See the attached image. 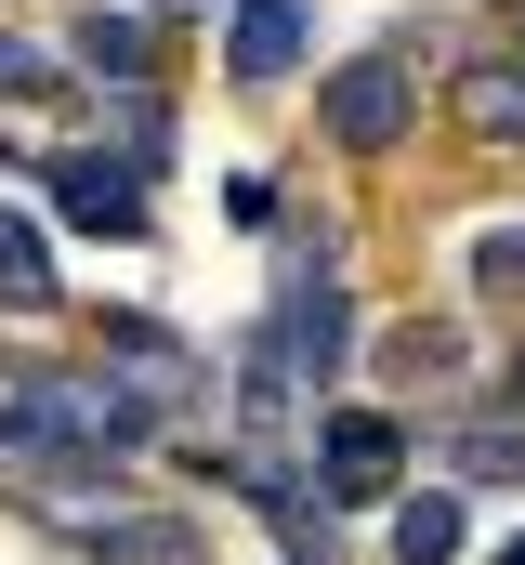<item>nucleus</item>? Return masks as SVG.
I'll return each instance as SVG.
<instances>
[{"mask_svg": "<svg viewBox=\"0 0 525 565\" xmlns=\"http://www.w3.org/2000/svg\"><path fill=\"white\" fill-rule=\"evenodd\" d=\"M0 447L13 460H131V447H158V408L119 369H26V382H0Z\"/></svg>", "mask_w": 525, "mask_h": 565, "instance_id": "nucleus-1", "label": "nucleus"}, {"mask_svg": "<svg viewBox=\"0 0 525 565\" xmlns=\"http://www.w3.org/2000/svg\"><path fill=\"white\" fill-rule=\"evenodd\" d=\"M315 132L342 145V158H394V145L420 132V40H368L355 66H329L315 79Z\"/></svg>", "mask_w": 525, "mask_h": 565, "instance_id": "nucleus-2", "label": "nucleus"}, {"mask_svg": "<svg viewBox=\"0 0 525 565\" xmlns=\"http://www.w3.org/2000/svg\"><path fill=\"white\" fill-rule=\"evenodd\" d=\"M262 342L302 369V395H329L342 382V342H355V302H342V264H329V237H302L289 250V277H276V316H262Z\"/></svg>", "mask_w": 525, "mask_h": 565, "instance_id": "nucleus-3", "label": "nucleus"}, {"mask_svg": "<svg viewBox=\"0 0 525 565\" xmlns=\"http://www.w3.org/2000/svg\"><path fill=\"white\" fill-rule=\"evenodd\" d=\"M394 460H407V422L394 408H315V487L329 500H382Z\"/></svg>", "mask_w": 525, "mask_h": 565, "instance_id": "nucleus-4", "label": "nucleus"}, {"mask_svg": "<svg viewBox=\"0 0 525 565\" xmlns=\"http://www.w3.org/2000/svg\"><path fill=\"white\" fill-rule=\"evenodd\" d=\"M40 171H53V211H66L79 237H144V171H131V158L66 145V158H40Z\"/></svg>", "mask_w": 525, "mask_h": 565, "instance_id": "nucleus-5", "label": "nucleus"}, {"mask_svg": "<svg viewBox=\"0 0 525 565\" xmlns=\"http://www.w3.org/2000/svg\"><path fill=\"white\" fill-rule=\"evenodd\" d=\"M302 40H315V0H237V26H224V66H237V79H289V66H302Z\"/></svg>", "mask_w": 525, "mask_h": 565, "instance_id": "nucleus-6", "label": "nucleus"}, {"mask_svg": "<svg viewBox=\"0 0 525 565\" xmlns=\"http://www.w3.org/2000/svg\"><path fill=\"white\" fill-rule=\"evenodd\" d=\"M66 40H79L66 66H79V79H106V93H119V79H144V53H158V40H144V13H79Z\"/></svg>", "mask_w": 525, "mask_h": 565, "instance_id": "nucleus-7", "label": "nucleus"}, {"mask_svg": "<svg viewBox=\"0 0 525 565\" xmlns=\"http://www.w3.org/2000/svg\"><path fill=\"white\" fill-rule=\"evenodd\" d=\"M0 302H13V316H53V237H40L26 211H0Z\"/></svg>", "mask_w": 525, "mask_h": 565, "instance_id": "nucleus-8", "label": "nucleus"}, {"mask_svg": "<svg viewBox=\"0 0 525 565\" xmlns=\"http://www.w3.org/2000/svg\"><path fill=\"white\" fill-rule=\"evenodd\" d=\"M394 565H460V487L394 500Z\"/></svg>", "mask_w": 525, "mask_h": 565, "instance_id": "nucleus-9", "label": "nucleus"}, {"mask_svg": "<svg viewBox=\"0 0 525 565\" xmlns=\"http://www.w3.org/2000/svg\"><path fill=\"white\" fill-rule=\"evenodd\" d=\"M460 119L486 145H525V66L500 53V66H460Z\"/></svg>", "mask_w": 525, "mask_h": 565, "instance_id": "nucleus-10", "label": "nucleus"}, {"mask_svg": "<svg viewBox=\"0 0 525 565\" xmlns=\"http://www.w3.org/2000/svg\"><path fill=\"white\" fill-rule=\"evenodd\" d=\"M447 473L460 487H525V422H460L447 434Z\"/></svg>", "mask_w": 525, "mask_h": 565, "instance_id": "nucleus-11", "label": "nucleus"}, {"mask_svg": "<svg viewBox=\"0 0 525 565\" xmlns=\"http://www.w3.org/2000/svg\"><path fill=\"white\" fill-rule=\"evenodd\" d=\"M93 553H119V565H197V540H184V526H171V513H106V526H93Z\"/></svg>", "mask_w": 525, "mask_h": 565, "instance_id": "nucleus-12", "label": "nucleus"}, {"mask_svg": "<svg viewBox=\"0 0 525 565\" xmlns=\"http://www.w3.org/2000/svg\"><path fill=\"white\" fill-rule=\"evenodd\" d=\"M119 158H131V171H158V158H171V106H158L144 79H119Z\"/></svg>", "mask_w": 525, "mask_h": 565, "instance_id": "nucleus-13", "label": "nucleus"}, {"mask_svg": "<svg viewBox=\"0 0 525 565\" xmlns=\"http://www.w3.org/2000/svg\"><path fill=\"white\" fill-rule=\"evenodd\" d=\"M473 289L486 302H525V224H486L473 237Z\"/></svg>", "mask_w": 525, "mask_h": 565, "instance_id": "nucleus-14", "label": "nucleus"}, {"mask_svg": "<svg viewBox=\"0 0 525 565\" xmlns=\"http://www.w3.org/2000/svg\"><path fill=\"white\" fill-rule=\"evenodd\" d=\"M382 369H394V382H447V369H460V329H420V316H407Z\"/></svg>", "mask_w": 525, "mask_h": 565, "instance_id": "nucleus-15", "label": "nucleus"}, {"mask_svg": "<svg viewBox=\"0 0 525 565\" xmlns=\"http://www.w3.org/2000/svg\"><path fill=\"white\" fill-rule=\"evenodd\" d=\"M53 79V53H26V40H0V93H40Z\"/></svg>", "mask_w": 525, "mask_h": 565, "instance_id": "nucleus-16", "label": "nucleus"}, {"mask_svg": "<svg viewBox=\"0 0 525 565\" xmlns=\"http://www.w3.org/2000/svg\"><path fill=\"white\" fill-rule=\"evenodd\" d=\"M500 382H513V408H525V355H513V369H500Z\"/></svg>", "mask_w": 525, "mask_h": 565, "instance_id": "nucleus-17", "label": "nucleus"}, {"mask_svg": "<svg viewBox=\"0 0 525 565\" xmlns=\"http://www.w3.org/2000/svg\"><path fill=\"white\" fill-rule=\"evenodd\" d=\"M158 13H211V0H158Z\"/></svg>", "mask_w": 525, "mask_h": 565, "instance_id": "nucleus-18", "label": "nucleus"}, {"mask_svg": "<svg viewBox=\"0 0 525 565\" xmlns=\"http://www.w3.org/2000/svg\"><path fill=\"white\" fill-rule=\"evenodd\" d=\"M486 565H525V540H513V553H486Z\"/></svg>", "mask_w": 525, "mask_h": 565, "instance_id": "nucleus-19", "label": "nucleus"}, {"mask_svg": "<svg viewBox=\"0 0 525 565\" xmlns=\"http://www.w3.org/2000/svg\"><path fill=\"white\" fill-rule=\"evenodd\" d=\"M513 66H525V40H513Z\"/></svg>", "mask_w": 525, "mask_h": 565, "instance_id": "nucleus-20", "label": "nucleus"}]
</instances>
